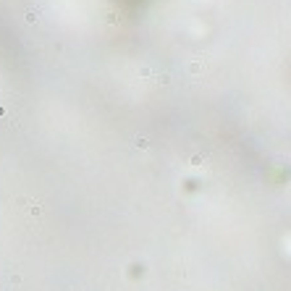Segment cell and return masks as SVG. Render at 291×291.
Here are the masks:
<instances>
[{"instance_id":"3957f363","label":"cell","mask_w":291,"mask_h":291,"mask_svg":"<svg viewBox=\"0 0 291 291\" xmlns=\"http://www.w3.org/2000/svg\"><path fill=\"white\" fill-rule=\"evenodd\" d=\"M42 213V207H40V202H32V215H40Z\"/></svg>"},{"instance_id":"7a4b0ae2","label":"cell","mask_w":291,"mask_h":291,"mask_svg":"<svg viewBox=\"0 0 291 291\" xmlns=\"http://www.w3.org/2000/svg\"><path fill=\"white\" fill-rule=\"evenodd\" d=\"M137 147H139V150H147V147H150V142H147V139H137Z\"/></svg>"},{"instance_id":"6da1fadb","label":"cell","mask_w":291,"mask_h":291,"mask_svg":"<svg viewBox=\"0 0 291 291\" xmlns=\"http://www.w3.org/2000/svg\"><path fill=\"white\" fill-rule=\"evenodd\" d=\"M189 71H191V73H199V71H205V63L194 61V63H189Z\"/></svg>"}]
</instances>
